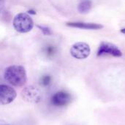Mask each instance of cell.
Masks as SVG:
<instances>
[{"mask_svg": "<svg viewBox=\"0 0 125 125\" xmlns=\"http://www.w3.org/2000/svg\"><path fill=\"white\" fill-rule=\"evenodd\" d=\"M104 55L113 56L114 57H121L122 56V53L116 45L108 42H102L99 45L97 56H102Z\"/></svg>", "mask_w": 125, "mask_h": 125, "instance_id": "cell-5", "label": "cell"}, {"mask_svg": "<svg viewBox=\"0 0 125 125\" xmlns=\"http://www.w3.org/2000/svg\"><path fill=\"white\" fill-rule=\"evenodd\" d=\"M91 0H80L78 5V10L81 14H86L89 12L92 8Z\"/></svg>", "mask_w": 125, "mask_h": 125, "instance_id": "cell-9", "label": "cell"}, {"mask_svg": "<svg viewBox=\"0 0 125 125\" xmlns=\"http://www.w3.org/2000/svg\"><path fill=\"white\" fill-rule=\"evenodd\" d=\"M51 78L49 75H44L40 81V83L43 86H47L51 83Z\"/></svg>", "mask_w": 125, "mask_h": 125, "instance_id": "cell-10", "label": "cell"}, {"mask_svg": "<svg viewBox=\"0 0 125 125\" xmlns=\"http://www.w3.org/2000/svg\"><path fill=\"white\" fill-rule=\"evenodd\" d=\"M37 27L42 31V33L45 34V35H50L51 34V30L46 27V26H37Z\"/></svg>", "mask_w": 125, "mask_h": 125, "instance_id": "cell-11", "label": "cell"}, {"mask_svg": "<svg viewBox=\"0 0 125 125\" xmlns=\"http://www.w3.org/2000/svg\"><path fill=\"white\" fill-rule=\"evenodd\" d=\"M17 97L15 90L8 85L1 84L0 86V104L5 105L12 103Z\"/></svg>", "mask_w": 125, "mask_h": 125, "instance_id": "cell-6", "label": "cell"}, {"mask_svg": "<svg viewBox=\"0 0 125 125\" xmlns=\"http://www.w3.org/2000/svg\"><path fill=\"white\" fill-rule=\"evenodd\" d=\"M72 101V96L65 91H59L56 92L51 99V103L56 107H64L69 105Z\"/></svg>", "mask_w": 125, "mask_h": 125, "instance_id": "cell-7", "label": "cell"}, {"mask_svg": "<svg viewBox=\"0 0 125 125\" xmlns=\"http://www.w3.org/2000/svg\"><path fill=\"white\" fill-rule=\"evenodd\" d=\"M66 25L70 27L78 28L81 29H88V30H97L103 28L102 24L95 23H84V22H67Z\"/></svg>", "mask_w": 125, "mask_h": 125, "instance_id": "cell-8", "label": "cell"}, {"mask_svg": "<svg viewBox=\"0 0 125 125\" xmlns=\"http://www.w3.org/2000/svg\"><path fill=\"white\" fill-rule=\"evenodd\" d=\"M4 78L8 83L15 87L23 86L27 81L26 70L21 65H12L7 67Z\"/></svg>", "mask_w": 125, "mask_h": 125, "instance_id": "cell-1", "label": "cell"}, {"mask_svg": "<svg viewBox=\"0 0 125 125\" xmlns=\"http://www.w3.org/2000/svg\"><path fill=\"white\" fill-rule=\"evenodd\" d=\"M14 29L20 33H27L34 27V22L29 15L21 12L15 16L12 21Z\"/></svg>", "mask_w": 125, "mask_h": 125, "instance_id": "cell-2", "label": "cell"}, {"mask_svg": "<svg viewBox=\"0 0 125 125\" xmlns=\"http://www.w3.org/2000/svg\"><path fill=\"white\" fill-rule=\"evenodd\" d=\"M0 125H11L7 124V123H3V122H1V124H0Z\"/></svg>", "mask_w": 125, "mask_h": 125, "instance_id": "cell-13", "label": "cell"}, {"mask_svg": "<svg viewBox=\"0 0 125 125\" xmlns=\"http://www.w3.org/2000/svg\"><path fill=\"white\" fill-rule=\"evenodd\" d=\"M120 31H121L122 33H123V34H125V28H124V29H122L120 30Z\"/></svg>", "mask_w": 125, "mask_h": 125, "instance_id": "cell-12", "label": "cell"}, {"mask_svg": "<svg viewBox=\"0 0 125 125\" xmlns=\"http://www.w3.org/2000/svg\"><path fill=\"white\" fill-rule=\"evenodd\" d=\"M22 99L30 103H38L42 100V94L39 89L34 86H28L21 92Z\"/></svg>", "mask_w": 125, "mask_h": 125, "instance_id": "cell-3", "label": "cell"}, {"mask_svg": "<svg viewBox=\"0 0 125 125\" xmlns=\"http://www.w3.org/2000/svg\"><path fill=\"white\" fill-rule=\"evenodd\" d=\"M91 53L90 46L84 42H78L75 43L70 49L71 56L77 59H86Z\"/></svg>", "mask_w": 125, "mask_h": 125, "instance_id": "cell-4", "label": "cell"}]
</instances>
